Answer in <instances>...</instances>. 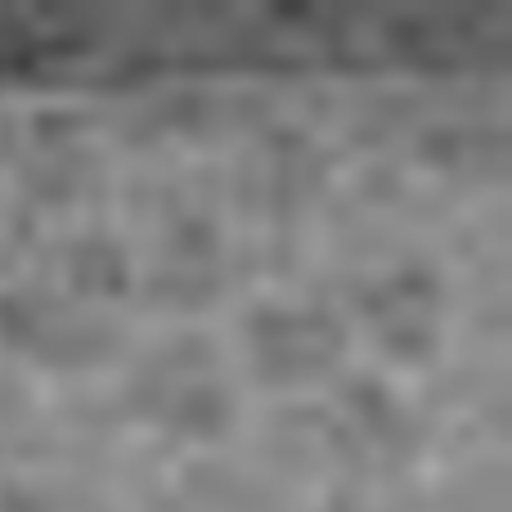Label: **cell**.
<instances>
[{
    "label": "cell",
    "mask_w": 512,
    "mask_h": 512,
    "mask_svg": "<svg viewBox=\"0 0 512 512\" xmlns=\"http://www.w3.org/2000/svg\"><path fill=\"white\" fill-rule=\"evenodd\" d=\"M328 346V333L310 319H297V315H283V319H270L261 328V355L265 364H279L283 373H297L306 364L319 360V351Z\"/></svg>",
    "instance_id": "1"
},
{
    "label": "cell",
    "mask_w": 512,
    "mask_h": 512,
    "mask_svg": "<svg viewBox=\"0 0 512 512\" xmlns=\"http://www.w3.org/2000/svg\"><path fill=\"white\" fill-rule=\"evenodd\" d=\"M0 512H41V508H36V504H27V499H14V504H5Z\"/></svg>",
    "instance_id": "2"
}]
</instances>
